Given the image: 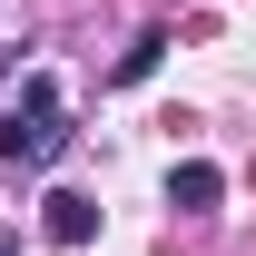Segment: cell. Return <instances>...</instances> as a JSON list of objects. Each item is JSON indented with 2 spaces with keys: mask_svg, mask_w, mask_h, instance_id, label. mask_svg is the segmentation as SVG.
I'll list each match as a JSON object with an SVG mask.
<instances>
[{
  "mask_svg": "<svg viewBox=\"0 0 256 256\" xmlns=\"http://www.w3.org/2000/svg\"><path fill=\"white\" fill-rule=\"evenodd\" d=\"M60 148H69V118H60V79H50V69H30V79H20V98L0 108V158H10V168H50Z\"/></svg>",
  "mask_w": 256,
  "mask_h": 256,
  "instance_id": "6da1fadb",
  "label": "cell"
},
{
  "mask_svg": "<svg viewBox=\"0 0 256 256\" xmlns=\"http://www.w3.org/2000/svg\"><path fill=\"white\" fill-rule=\"evenodd\" d=\"M217 197H226V178H217V168H207V158H188V168H178V178H168V207H188V217H207Z\"/></svg>",
  "mask_w": 256,
  "mask_h": 256,
  "instance_id": "7a4b0ae2",
  "label": "cell"
},
{
  "mask_svg": "<svg viewBox=\"0 0 256 256\" xmlns=\"http://www.w3.org/2000/svg\"><path fill=\"white\" fill-rule=\"evenodd\" d=\"M50 236H60V246H89V236H98V207L79 188H60V197H50Z\"/></svg>",
  "mask_w": 256,
  "mask_h": 256,
  "instance_id": "3957f363",
  "label": "cell"
},
{
  "mask_svg": "<svg viewBox=\"0 0 256 256\" xmlns=\"http://www.w3.org/2000/svg\"><path fill=\"white\" fill-rule=\"evenodd\" d=\"M0 256H20V246H10V236H0Z\"/></svg>",
  "mask_w": 256,
  "mask_h": 256,
  "instance_id": "277c9868",
  "label": "cell"
}]
</instances>
